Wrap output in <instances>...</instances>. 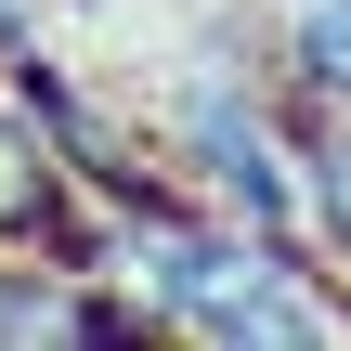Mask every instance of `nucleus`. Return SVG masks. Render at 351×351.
I'll list each match as a JSON object with an SVG mask.
<instances>
[{
    "label": "nucleus",
    "instance_id": "nucleus-1",
    "mask_svg": "<svg viewBox=\"0 0 351 351\" xmlns=\"http://www.w3.org/2000/svg\"><path fill=\"white\" fill-rule=\"evenodd\" d=\"M143 143H156V169H169L182 195H208V208H234V221H261V234H300L287 104H274L261 52H208V39H195V52L156 78V104H143Z\"/></svg>",
    "mask_w": 351,
    "mask_h": 351
},
{
    "label": "nucleus",
    "instance_id": "nucleus-5",
    "mask_svg": "<svg viewBox=\"0 0 351 351\" xmlns=\"http://www.w3.org/2000/svg\"><path fill=\"white\" fill-rule=\"evenodd\" d=\"M13 39H39V0H0V52H13Z\"/></svg>",
    "mask_w": 351,
    "mask_h": 351
},
{
    "label": "nucleus",
    "instance_id": "nucleus-4",
    "mask_svg": "<svg viewBox=\"0 0 351 351\" xmlns=\"http://www.w3.org/2000/svg\"><path fill=\"white\" fill-rule=\"evenodd\" d=\"M287 169H300V247L351 287V117H287Z\"/></svg>",
    "mask_w": 351,
    "mask_h": 351
},
{
    "label": "nucleus",
    "instance_id": "nucleus-2",
    "mask_svg": "<svg viewBox=\"0 0 351 351\" xmlns=\"http://www.w3.org/2000/svg\"><path fill=\"white\" fill-rule=\"evenodd\" d=\"M78 234H91V195H78V169L39 143V117L0 91V247H26V261H65L78 274Z\"/></svg>",
    "mask_w": 351,
    "mask_h": 351
},
{
    "label": "nucleus",
    "instance_id": "nucleus-3",
    "mask_svg": "<svg viewBox=\"0 0 351 351\" xmlns=\"http://www.w3.org/2000/svg\"><path fill=\"white\" fill-rule=\"evenodd\" d=\"M261 78L287 117H351V0H274L261 13Z\"/></svg>",
    "mask_w": 351,
    "mask_h": 351
}]
</instances>
